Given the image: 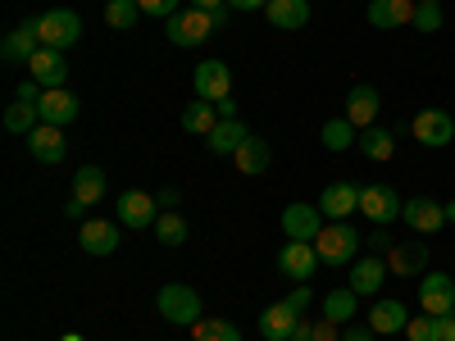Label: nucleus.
Listing matches in <instances>:
<instances>
[{"label":"nucleus","mask_w":455,"mask_h":341,"mask_svg":"<svg viewBox=\"0 0 455 341\" xmlns=\"http://www.w3.org/2000/svg\"><path fill=\"white\" fill-rule=\"evenodd\" d=\"M287 341H315V323H310V319H300V323L291 328V337H287Z\"/></svg>","instance_id":"46"},{"label":"nucleus","mask_w":455,"mask_h":341,"mask_svg":"<svg viewBox=\"0 0 455 341\" xmlns=\"http://www.w3.org/2000/svg\"><path fill=\"white\" fill-rule=\"evenodd\" d=\"M105 186H109V182H105V173H100L96 164H83L78 173H73V201H83V205L92 210V205H100Z\"/></svg>","instance_id":"27"},{"label":"nucleus","mask_w":455,"mask_h":341,"mask_svg":"<svg viewBox=\"0 0 455 341\" xmlns=\"http://www.w3.org/2000/svg\"><path fill=\"white\" fill-rule=\"evenodd\" d=\"M323 227H328V223H323V210H319V205L296 201V205L283 210V237H287V242H319Z\"/></svg>","instance_id":"6"},{"label":"nucleus","mask_w":455,"mask_h":341,"mask_svg":"<svg viewBox=\"0 0 455 341\" xmlns=\"http://www.w3.org/2000/svg\"><path fill=\"white\" fill-rule=\"evenodd\" d=\"M233 160H237V169H242L246 178H259L264 169H269V160H274V150H269V141H264V137H255V132H251V137H246V146L237 150Z\"/></svg>","instance_id":"26"},{"label":"nucleus","mask_w":455,"mask_h":341,"mask_svg":"<svg viewBox=\"0 0 455 341\" xmlns=\"http://www.w3.org/2000/svg\"><path fill=\"white\" fill-rule=\"evenodd\" d=\"M192 337H196V341H242L237 323H228V319H201V323L192 328Z\"/></svg>","instance_id":"36"},{"label":"nucleus","mask_w":455,"mask_h":341,"mask_svg":"<svg viewBox=\"0 0 455 341\" xmlns=\"http://www.w3.org/2000/svg\"><path fill=\"white\" fill-rule=\"evenodd\" d=\"M192 87H196V100H223L233 91V73H228L223 59H201L192 73Z\"/></svg>","instance_id":"10"},{"label":"nucleus","mask_w":455,"mask_h":341,"mask_svg":"<svg viewBox=\"0 0 455 341\" xmlns=\"http://www.w3.org/2000/svg\"><path fill=\"white\" fill-rule=\"evenodd\" d=\"M401 223L410 227V233H437V227H446V205H437V201H428V196H414V201H405V210H401Z\"/></svg>","instance_id":"13"},{"label":"nucleus","mask_w":455,"mask_h":341,"mask_svg":"<svg viewBox=\"0 0 455 341\" xmlns=\"http://www.w3.org/2000/svg\"><path fill=\"white\" fill-rule=\"evenodd\" d=\"M414 0H369V23L373 28H383V32H392V28H410L414 23Z\"/></svg>","instance_id":"20"},{"label":"nucleus","mask_w":455,"mask_h":341,"mask_svg":"<svg viewBox=\"0 0 455 341\" xmlns=\"http://www.w3.org/2000/svg\"><path fill=\"white\" fill-rule=\"evenodd\" d=\"M178 201H182L178 186H160V192H156V205H160V210H178Z\"/></svg>","instance_id":"45"},{"label":"nucleus","mask_w":455,"mask_h":341,"mask_svg":"<svg viewBox=\"0 0 455 341\" xmlns=\"http://www.w3.org/2000/svg\"><path fill=\"white\" fill-rule=\"evenodd\" d=\"M405 323H410V310L401 305V300L392 296H383V300H373V310H369V328L378 332V337H392V332H405Z\"/></svg>","instance_id":"24"},{"label":"nucleus","mask_w":455,"mask_h":341,"mask_svg":"<svg viewBox=\"0 0 455 341\" xmlns=\"http://www.w3.org/2000/svg\"><path fill=\"white\" fill-rule=\"evenodd\" d=\"M405 337H410V341H442V319H437V314L410 319V323H405Z\"/></svg>","instance_id":"37"},{"label":"nucleus","mask_w":455,"mask_h":341,"mask_svg":"<svg viewBox=\"0 0 455 341\" xmlns=\"http://www.w3.org/2000/svg\"><path fill=\"white\" fill-rule=\"evenodd\" d=\"M5 128H10L14 137H28L32 128H42V109H36L32 100H14V105L5 109Z\"/></svg>","instance_id":"33"},{"label":"nucleus","mask_w":455,"mask_h":341,"mask_svg":"<svg viewBox=\"0 0 455 341\" xmlns=\"http://www.w3.org/2000/svg\"><path fill=\"white\" fill-rule=\"evenodd\" d=\"M414 5H433V0H414Z\"/></svg>","instance_id":"55"},{"label":"nucleus","mask_w":455,"mask_h":341,"mask_svg":"<svg viewBox=\"0 0 455 341\" xmlns=\"http://www.w3.org/2000/svg\"><path fill=\"white\" fill-rule=\"evenodd\" d=\"M246 137H251V128L242 119H219L214 132L205 137V146H210V155H237V150L246 146Z\"/></svg>","instance_id":"23"},{"label":"nucleus","mask_w":455,"mask_h":341,"mask_svg":"<svg viewBox=\"0 0 455 341\" xmlns=\"http://www.w3.org/2000/svg\"><path fill=\"white\" fill-rule=\"evenodd\" d=\"M364 246H369V255H387L396 242H392V233H387V227H373V233L364 237Z\"/></svg>","instance_id":"41"},{"label":"nucleus","mask_w":455,"mask_h":341,"mask_svg":"<svg viewBox=\"0 0 455 341\" xmlns=\"http://www.w3.org/2000/svg\"><path fill=\"white\" fill-rule=\"evenodd\" d=\"M36 109H42V123H55V128H64V123H73L78 119V96H73L68 87H55V91H46L42 100H36Z\"/></svg>","instance_id":"22"},{"label":"nucleus","mask_w":455,"mask_h":341,"mask_svg":"<svg viewBox=\"0 0 455 341\" xmlns=\"http://www.w3.org/2000/svg\"><path fill=\"white\" fill-rule=\"evenodd\" d=\"M141 14H156V19H173L182 10V0H137Z\"/></svg>","instance_id":"40"},{"label":"nucleus","mask_w":455,"mask_h":341,"mask_svg":"<svg viewBox=\"0 0 455 341\" xmlns=\"http://www.w3.org/2000/svg\"><path fill=\"white\" fill-rule=\"evenodd\" d=\"M355 291L351 287H332L328 296H323V319H332V323H341V328H347V323H355Z\"/></svg>","instance_id":"30"},{"label":"nucleus","mask_w":455,"mask_h":341,"mask_svg":"<svg viewBox=\"0 0 455 341\" xmlns=\"http://www.w3.org/2000/svg\"><path fill=\"white\" fill-rule=\"evenodd\" d=\"M269 0H228V10H242V14H251V10H264Z\"/></svg>","instance_id":"48"},{"label":"nucleus","mask_w":455,"mask_h":341,"mask_svg":"<svg viewBox=\"0 0 455 341\" xmlns=\"http://www.w3.org/2000/svg\"><path fill=\"white\" fill-rule=\"evenodd\" d=\"M442 5H437V0H433V5H419V10H414V23L410 28H419V32H442Z\"/></svg>","instance_id":"38"},{"label":"nucleus","mask_w":455,"mask_h":341,"mask_svg":"<svg viewBox=\"0 0 455 341\" xmlns=\"http://www.w3.org/2000/svg\"><path fill=\"white\" fill-rule=\"evenodd\" d=\"M364 246V237L351 227V218H341V223H328L323 233H319V242H315V250H319V264H328V269H341V264H355L360 250Z\"/></svg>","instance_id":"2"},{"label":"nucleus","mask_w":455,"mask_h":341,"mask_svg":"<svg viewBox=\"0 0 455 341\" xmlns=\"http://www.w3.org/2000/svg\"><path fill=\"white\" fill-rule=\"evenodd\" d=\"M401 210H405V201L392 192L387 182H364V186H360V214H364L373 227L396 223V218H401Z\"/></svg>","instance_id":"3"},{"label":"nucleus","mask_w":455,"mask_h":341,"mask_svg":"<svg viewBox=\"0 0 455 341\" xmlns=\"http://www.w3.org/2000/svg\"><path fill=\"white\" fill-rule=\"evenodd\" d=\"M310 300H315V296H310V287L300 282V287H291V291L283 296V305H287L291 314H300V319H306V310H310Z\"/></svg>","instance_id":"39"},{"label":"nucleus","mask_w":455,"mask_h":341,"mask_svg":"<svg viewBox=\"0 0 455 341\" xmlns=\"http://www.w3.org/2000/svg\"><path fill=\"white\" fill-rule=\"evenodd\" d=\"M264 19H269V28L296 32V28L310 23V0H269V5H264Z\"/></svg>","instance_id":"25"},{"label":"nucleus","mask_w":455,"mask_h":341,"mask_svg":"<svg viewBox=\"0 0 455 341\" xmlns=\"http://www.w3.org/2000/svg\"><path fill=\"white\" fill-rule=\"evenodd\" d=\"M315 341H341V323L319 319V323H315Z\"/></svg>","instance_id":"42"},{"label":"nucleus","mask_w":455,"mask_h":341,"mask_svg":"<svg viewBox=\"0 0 455 341\" xmlns=\"http://www.w3.org/2000/svg\"><path fill=\"white\" fill-rule=\"evenodd\" d=\"M278 269H283L291 282H310L315 269H319V250H315V242H287V246L278 250Z\"/></svg>","instance_id":"9"},{"label":"nucleus","mask_w":455,"mask_h":341,"mask_svg":"<svg viewBox=\"0 0 455 341\" xmlns=\"http://www.w3.org/2000/svg\"><path fill=\"white\" fill-rule=\"evenodd\" d=\"M228 14H233V10H228V5L210 10V19H214V32H223V28H228Z\"/></svg>","instance_id":"49"},{"label":"nucleus","mask_w":455,"mask_h":341,"mask_svg":"<svg viewBox=\"0 0 455 341\" xmlns=\"http://www.w3.org/2000/svg\"><path fill=\"white\" fill-rule=\"evenodd\" d=\"M156 237H160V246H182L187 242V218L178 210H164L156 218Z\"/></svg>","instance_id":"34"},{"label":"nucleus","mask_w":455,"mask_h":341,"mask_svg":"<svg viewBox=\"0 0 455 341\" xmlns=\"http://www.w3.org/2000/svg\"><path fill=\"white\" fill-rule=\"evenodd\" d=\"M64 214H68V218H87V205L68 196V205H64Z\"/></svg>","instance_id":"51"},{"label":"nucleus","mask_w":455,"mask_h":341,"mask_svg":"<svg viewBox=\"0 0 455 341\" xmlns=\"http://www.w3.org/2000/svg\"><path fill=\"white\" fill-rule=\"evenodd\" d=\"M78 246L87 255H114L119 250V223H109V218H83V233H78Z\"/></svg>","instance_id":"16"},{"label":"nucleus","mask_w":455,"mask_h":341,"mask_svg":"<svg viewBox=\"0 0 455 341\" xmlns=\"http://www.w3.org/2000/svg\"><path fill=\"white\" fill-rule=\"evenodd\" d=\"M28 155H32L36 164H60V160L68 155V137H64V128H55V123L32 128V132H28Z\"/></svg>","instance_id":"11"},{"label":"nucleus","mask_w":455,"mask_h":341,"mask_svg":"<svg viewBox=\"0 0 455 341\" xmlns=\"http://www.w3.org/2000/svg\"><path fill=\"white\" fill-rule=\"evenodd\" d=\"M28 78H32V83H42L46 91L64 87V78H68V64H64V51H51V46H42V51L32 55V64H28Z\"/></svg>","instance_id":"18"},{"label":"nucleus","mask_w":455,"mask_h":341,"mask_svg":"<svg viewBox=\"0 0 455 341\" xmlns=\"http://www.w3.org/2000/svg\"><path fill=\"white\" fill-rule=\"evenodd\" d=\"M442 341H455V310L442 314Z\"/></svg>","instance_id":"50"},{"label":"nucleus","mask_w":455,"mask_h":341,"mask_svg":"<svg viewBox=\"0 0 455 341\" xmlns=\"http://www.w3.org/2000/svg\"><path fill=\"white\" fill-rule=\"evenodd\" d=\"M410 132H414V141H419V146L442 150L455 137V119H451L446 109H419V114H414V123H410Z\"/></svg>","instance_id":"7"},{"label":"nucleus","mask_w":455,"mask_h":341,"mask_svg":"<svg viewBox=\"0 0 455 341\" xmlns=\"http://www.w3.org/2000/svg\"><path fill=\"white\" fill-rule=\"evenodd\" d=\"M192 10H219V5H228V0H187Z\"/></svg>","instance_id":"52"},{"label":"nucleus","mask_w":455,"mask_h":341,"mask_svg":"<svg viewBox=\"0 0 455 341\" xmlns=\"http://www.w3.org/2000/svg\"><path fill=\"white\" fill-rule=\"evenodd\" d=\"M419 305H424V314H437V319L451 314L455 310V278L442 269H428L419 278Z\"/></svg>","instance_id":"8"},{"label":"nucleus","mask_w":455,"mask_h":341,"mask_svg":"<svg viewBox=\"0 0 455 341\" xmlns=\"http://www.w3.org/2000/svg\"><path fill=\"white\" fill-rule=\"evenodd\" d=\"M214 109H219V119H237V100H233V96L214 100Z\"/></svg>","instance_id":"47"},{"label":"nucleus","mask_w":455,"mask_h":341,"mask_svg":"<svg viewBox=\"0 0 455 341\" xmlns=\"http://www.w3.org/2000/svg\"><path fill=\"white\" fill-rule=\"evenodd\" d=\"M164 23H169V28H164V32H169V42H173V46H187V51L214 36V19H210V10H178V14L164 19Z\"/></svg>","instance_id":"4"},{"label":"nucleus","mask_w":455,"mask_h":341,"mask_svg":"<svg viewBox=\"0 0 455 341\" xmlns=\"http://www.w3.org/2000/svg\"><path fill=\"white\" fill-rule=\"evenodd\" d=\"M137 14H141L137 0H109V5H105V23H109L114 32H128V28H137Z\"/></svg>","instance_id":"35"},{"label":"nucleus","mask_w":455,"mask_h":341,"mask_svg":"<svg viewBox=\"0 0 455 341\" xmlns=\"http://www.w3.org/2000/svg\"><path fill=\"white\" fill-rule=\"evenodd\" d=\"M156 305H160V319H169L173 328H196V323L205 319L201 291L187 287V282H164L160 296H156Z\"/></svg>","instance_id":"1"},{"label":"nucleus","mask_w":455,"mask_h":341,"mask_svg":"<svg viewBox=\"0 0 455 341\" xmlns=\"http://www.w3.org/2000/svg\"><path fill=\"white\" fill-rule=\"evenodd\" d=\"M383 259L396 278H424L428 274V246H419V242H396Z\"/></svg>","instance_id":"15"},{"label":"nucleus","mask_w":455,"mask_h":341,"mask_svg":"<svg viewBox=\"0 0 455 341\" xmlns=\"http://www.w3.org/2000/svg\"><path fill=\"white\" fill-rule=\"evenodd\" d=\"M42 96H46V87H42V83H32V78H28V83H19V91H14V100H32V105L42 100Z\"/></svg>","instance_id":"43"},{"label":"nucleus","mask_w":455,"mask_h":341,"mask_svg":"<svg viewBox=\"0 0 455 341\" xmlns=\"http://www.w3.org/2000/svg\"><path fill=\"white\" fill-rule=\"evenodd\" d=\"M446 223H455V201H451V205H446Z\"/></svg>","instance_id":"53"},{"label":"nucleus","mask_w":455,"mask_h":341,"mask_svg":"<svg viewBox=\"0 0 455 341\" xmlns=\"http://www.w3.org/2000/svg\"><path fill=\"white\" fill-rule=\"evenodd\" d=\"M36 32H42V46L68 51V46L83 36V19L73 14V10H46L42 19H36Z\"/></svg>","instance_id":"5"},{"label":"nucleus","mask_w":455,"mask_h":341,"mask_svg":"<svg viewBox=\"0 0 455 341\" xmlns=\"http://www.w3.org/2000/svg\"><path fill=\"white\" fill-rule=\"evenodd\" d=\"M355 146L364 150L369 160H378V164H383V160H392V155H396V132L373 123V128H364V132H360V141H355Z\"/></svg>","instance_id":"29"},{"label":"nucleus","mask_w":455,"mask_h":341,"mask_svg":"<svg viewBox=\"0 0 455 341\" xmlns=\"http://www.w3.org/2000/svg\"><path fill=\"white\" fill-rule=\"evenodd\" d=\"M378 332L369 323H347V332H341V341H373Z\"/></svg>","instance_id":"44"},{"label":"nucleus","mask_w":455,"mask_h":341,"mask_svg":"<svg viewBox=\"0 0 455 341\" xmlns=\"http://www.w3.org/2000/svg\"><path fill=\"white\" fill-rule=\"evenodd\" d=\"M296 323H300V314H291L283 300H278V305H269V310L259 314V337H264V341H287Z\"/></svg>","instance_id":"28"},{"label":"nucleus","mask_w":455,"mask_h":341,"mask_svg":"<svg viewBox=\"0 0 455 341\" xmlns=\"http://www.w3.org/2000/svg\"><path fill=\"white\" fill-rule=\"evenodd\" d=\"M387 282V259L383 255H360L351 264V291L355 296H378Z\"/></svg>","instance_id":"19"},{"label":"nucleus","mask_w":455,"mask_h":341,"mask_svg":"<svg viewBox=\"0 0 455 341\" xmlns=\"http://www.w3.org/2000/svg\"><path fill=\"white\" fill-rule=\"evenodd\" d=\"M214 123H219L214 100H192V105L182 109V128H187V132H196V137H210Z\"/></svg>","instance_id":"32"},{"label":"nucleus","mask_w":455,"mask_h":341,"mask_svg":"<svg viewBox=\"0 0 455 341\" xmlns=\"http://www.w3.org/2000/svg\"><path fill=\"white\" fill-rule=\"evenodd\" d=\"M164 210L156 205V196H146V192H124L119 196V223L124 227H156V218H160Z\"/></svg>","instance_id":"17"},{"label":"nucleus","mask_w":455,"mask_h":341,"mask_svg":"<svg viewBox=\"0 0 455 341\" xmlns=\"http://www.w3.org/2000/svg\"><path fill=\"white\" fill-rule=\"evenodd\" d=\"M319 141L332 150V155H341V150H351L355 141H360V128L347 119V114H341V119H328L323 123V132H319Z\"/></svg>","instance_id":"31"},{"label":"nucleus","mask_w":455,"mask_h":341,"mask_svg":"<svg viewBox=\"0 0 455 341\" xmlns=\"http://www.w3.org/2000/svg\"><path fill=\"white\" fill-rule=\"evenodd\" d=\"M36 51H42V32H36V19L10 28L5 42H0V55H5V64H32Z\"/></svg>","instance_id":"12"},{"label":"nucleus","mask_w":455,"mask_h":341,"mask_svg":"<svg viewBox=\"0 0 455 341\" xmlns=\"http://www.w3.org/2000/svg\"><path fill=\"white\" fill-rule=\"evenodd\" d=\"M378 109H383V96H378V87L355 83V87H351V96H347V119H351V123L364 132V128H373Z\"/></svg>","instance_id":"21"},{"label":"nucleus","mask_w":455,"mask_h":341,"mask_svg":"<svg viewBox=\"0 0 455 341\" xmlns=\"http://www.w3.org/2000/svg\"><path fill=\"white\" fill-rule=\"evenodd\" d=\"M319 210H323V218H332V223L360 214V186H355V182H328L323 196H319Z\"/></svg>","instance_id":"14"},{"label":"nucleus","mask_w":455,"mask_h":341,"mask_svg":"<svg viewBox=\"0 0 455 341\" xmlns=\"http://www.w3.org/2000/svg\"><path fill=\"white\" fill-rule=\"evenodd\" d=\"M60 341H83V337H78V332H64V337H60Z\"/></svg>","instance_id":"54"}]
</instances>
